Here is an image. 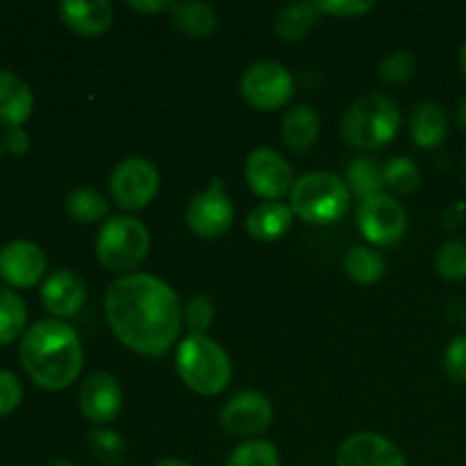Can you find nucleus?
Here are the masks:
<instances>
[{"instance_id": "f257e3e1", "label": "nucleus", "mask_w": 466, "mask_h": 466, "mask_svg": "<svg viewBox=\"0 0 466 466\" xmlns=\"http://www.w3.org/2000/svg\"><path fill=\"white\" fill-rule=\"evenodd\" d=\"M105 317L114 337L130 350L159 358L180 335V303L167 282L148 273H127L105 294Z\"/></svg>"}, {"instance_id": "f03ea898", "label": "nucleus", "mask_w": 466, "mask_h": 466, "mask_svg": "<svg viewBox=\"0 0 466 466\" xmlns=\"http://www.w3.org/2000/svg\"><path fill=\"white\" fill-rule=\"evenodd\" d=\"M23 369L41 390H66L80 376L85 353L77 332L57 319H44L27 328L18 346Z\"/></svg>"}, {"instance_id": "7ed1b4c3", "label": "nucleus", "mask_w": 466, "mask_h": 466, "mask_svg": "<svg viewBox=\"0 0 466 466\" xmlns=\"http://www.w3.org/2000/svg\"><path fill=\"white\" fill-rule=\"evenodd\" d=\"M400 130L399 105L385 94H367L355 100L341 118V137L360 150L385 148Z\"/></svg>"}, {"instance_id": "20e7f679", "label": "nucleus", "mask_w": 466, "mask_h": 466, "mask_svg": "<svg viewBox=\"0 0 466 466\" xmlns=\"http://www.w3.org/2000/svg\"><path fill=\"white\" fill-rule=\"evenodd\" d=\"M177 376L191 391L200 396H217L232 378V362L221 344L208 335H189L180 341L176 353Z\"/></svg>"}, {"instance_id": "39448f33", "label": "nucleus", "mask_w": 466, "mask_h": 466, "mask_svg": "<svg viewBox=\"0 0 466 466\" xmlns=\"http://www.w3.org/2000/svg\"><path fill=\"white\" fill-rule=\"evenodd\" d=\"M289 208L312 226L337 223L350 208V191L339 176L314 171L299 177L289 191Z\"/></svg>"}, {"instance_id": "423d86ee", "label": "nucleus", "mask_w": 466, "mask_h": 466, "mask_svg": "<svg viewBox=\"0 0 466 466\" xmlns=\"http://www.w3.org/2000/svg\"><path fill=\"white\" fill-rule=\"evenodd\" d=\"M150 248L148 228L132 217H112L103 223L96 239L100 264L114 273H127L139 267Z\"/></svg>"}, {"instance_id": "0eeeda50", "label": "nucleus", "mask_w": 466, "mask_h": 466, "mask_svg": "<svg viewBox=\"0 0 466 466\" xmlns=\"http://www.w3.org/2000/svg\"><path fill=\"white\" fill-rule=\"evenodd\" d=\"M159 191V171L144 157H127L116 164L109 176V194L114 203L127 212H137L153 203Z\"/></svg>"}, {"instance_id": "6e6552de", "label": "nucleus", "mask_w": 466, "mask_h": 466, "mask_svg": "<svg viewBox=\"0 0 466 466\" xmlns=\"http://www.w3.org/2000/svg\"><path fill=\"white\" fill-rule=\"evenodd\" d=\"M241 96L250 107L273 112L294 96V77L280 62H258L241 76Z\"/></svg>"}, {"instance_id": "1a4fd4ad", "label": "nucleus", "mask_w": 466, "mask_h": 466, "mask_svg": "<svg viewBox=\"0 0 466 466\" xmlns=\"http://www.w3.org/2000/svg\"><path fill=\"white\" fill-rule=\"evenodd\" d=\"M235 221V208L226 194L221 177H214L209 187L187 205V226L200 239H218L230 230Z\"/></svg>"}, {"instance_id": "9d476101", "label": "nucleus", "mask_w": 466, "mask_h": 466, "mask_svg": "<svg viewBox=\"0 0 466 466\" xmlns=\"http://www.w3.org/2000/svg\"><path fill=\"white\" fill-rule=\"evenodd\" d=\"M358 230L371 244L391 246L403 239L408 230V214L394 196H373L360 203Z\"/></svg>"}, {"instance_id": "9b49d317", "label": "nucleus", "mask_w": 466, "mask_h": 466, "mask_svg": "<svg viewBox=\"0 0 466 466\" xmlns=\"http://www.w3.org/2000/svg\"><path fill=\"white\" fill-rule=\"evenodd\" d=\"M246 182L262 198L278 200L294 187V171L280 153L258 148L246 157Z\"/></svg>"}, {"instance_id": "f8f14e48", "label": "nucleus", "mask_w": 466, "mask_h": 466, "mask_svg": "<svg viewBox=\"0 0 466 466\" xmlns=\"http://www.w3.org/2000/svg\"><path fill=\"white\" fill-rule=\"evenodd\" d=\"M273 421V405L259 391H239L221 410V426L235 437H255Z\"/></svg>"}, {"instance_id": "ddd939ff", "label": "nucleus", "mask_w": 466, "mask_h": 466, "mask_svg": "<svg viewBox=\"0 0 466 466\" xmlns=\"http://www.w3.org/2000/svg\"><path fill=\"white\" fill-rule=\"evenodd\" d=\"M48 259L36 244L25 239L9 241L0 248V278L9 287L30 289L44 278Z\"/></svg>"}, {"instance_id": "4468645a", "label": "nucleus", "mask_w": 466, "mask_h": 466, "mask_svg": "<svg viewBox=\"0 0 466 466\" xmlns=\"http://www.w3.org/2000/svg\"><path fill=\"white\" fill-rule=\"evenodd\" d=\"M337 466H408L399 446L376 432L350 435L337 451Z\"/></svg>"}, {"instance_id": "2eb2a0df", "label": "nucleus", "mask_w": 466, "mask_h": 466, "mask_svg": "<svg viewBox=\"0 0 466 466\" xmlns=\"http://www.w3.org/2000/svg\"><path fill=\"white\" fill-rule=\"evenodd\" d=\"M123 391L109 373H91L80 390V410L91 423H109L121 414Z\"/></svg>"}, {"instance_id": "dca6fc26", "label": "nucleus", "mask_w": 466, "mask_h": 466, "mask_svg": "<svg viewBox=\"0 0 466 466\" xmlns=\"http://www.w3.org/2000/svg\"><path fill=\"white\" fill-rule=\"evenodd\" d=\"M86 300V285L71 268H57L41 287V303L55 317H73Z\"/></svg>"}, {"instance_id": "f3484780", "label": "nucleus", "mask_w": 466, "mask_h": 466, "mask_svg": "<svg viewBox=\"0 0 466 466\" xmlns=\"http://www.w3.org/2000/svg\"><path fill=\"white\" fill-rule=\"evenodd\" d=\"M57 12L68 30L80 36H89V39L107 32L114 18V7L107 0H89V3L64 0L57 5Z\"/></svg>"}, {"instance_id": "a211bd4d", "label": "nucleus", "mask_w": 466, "mask_h": 466, "mask_svg": "<svg viewBox=\"0 0 466 466\" xmlns=\"http://www.w3.org/2000/svg\"><path fill=\"white\" fill-rule=\"evenodd\" d=\"M35 107V96L25 80L12 71L0 68V126L12 130L21 127L30 118Z\"/></svg>"}, {"instance_id": "6ab92c4d", "label": "nucleus", "mask_w": 466, "mask_h": 466, "mask_svg": "<svg viewBox=\"0 0 466 466\" xmlns=\"http://www.w3.org/2000/svg\"><path fill=\"white\" fill-rule=\"evenodd\" d=\"M291 221H294V212L289 205L280 200H264L248 212L246 230L255 241H276L287 235Z\"/></svg>"}, {"instance_id": "aec40b11", "label": "nucleus", "mask_w": 466, "mask_h": 466, "mask_svg": "<svg viewBox=\"0 0 466 466\" xmlns=\"http://www.w3.org/2000/svg\"><path fill=\"white\" fill-rule=\"evenodd\" d=\"M410 135L419 148H437L449 135V114L440 103L417 105L410 116Z\"/></svg>"}, {"instance_id": "412c9836", "label": "nucleus", "mask_w": 466, "mask_h": 466, "mask_svg": "<svg viewBox=\"0 0 466 466\" xmlns=\"http://www.w3.org/2000/svg\"><path fill=\"white\" fill-rule=\"evenodd\" d=\"M319 130H321V121H319L317 112L308 105L289 109L282 118V141L294 153H308L317 144Z\"/></svg>"}, {"instance_id": "4be33fe9", "label": "nucleus", "mask_w": 466, "mask_h": 466, "mask_svg": "<svg viewBox=\"0 0 466 466\" xmlns=\"http://www.w3.org/2000/svg\"><path fill=\"white\" fill-rule=\"evenodd\" d=\"M168 14H171V25L191 39L208 36L218 21L217 12L208 3H173Z\"/></svg>"}, {"instance_id": "5701e85b", "label": "nucleus", "mask_w": 466, "mask_h": 466, "mask_svg": "<svg viewBox=\"0 0 466 466\" xmlns=\"http://www.w3.org/2000/svg\"><path fill=\"white\" fill-rule=\"evenodd\" d=\"M346 187L362 200L380 196L385 189V164L371 157L353 159L346 171Z\"/></svg>"}, {"instance_id": "b1692460", "label": "nucleus", "mask_w": 466, "mask_h": 466, "mask_svg": "<svg viewBox=\"0 0 466 466\" xmlns=\"http://www.w3.org/2000/svg\"><path fill=\"white\" fill-rule=\"evenodd\" d=\"M317 3H300L282 7L273 18V32L282 41H300L317 23Z\"/></svg>"}, {"instance_id": "393cba45", "label": "nucleus", "mask_w": 466, "mask_h": 466, "mask_svg": "<svg viewBox=\"0 0 466 466\" xmlns=\"http://www.w3.org/2000/svg\"><path fill=\"white\" fill-rule=\"evenodd\" d=\"M66 205V212L73 221L77 223H96L100 218L107 217V198H105L100 191L91 189V187H80V189H73L71 194L64 200Z\"/></svg>"}, {"instance_id": "a878e982", "label": "nucleus", "mask_w": 466, "mask_h": 466, "mask_svg": "<svg viewBox=\"0 0 466 466\" xmlns=\"http://www.w3.org/2000/svg\"><path fill=\"white\" fill-rule=\"evenodd\" d=\"M27 323V308L16 291L0 287V346L12 344Z\"/></svg>"}, {"instance_id": "bb28decb", "label": "nucleus", "mask_w": 466, "mask_h": 466, "mask_svg": "<svg viewBox=\"0 0 466 466\" xmlns=\"http://www.w3.org/2000/svg\"><path fill=\"white\" fill-rule=\"evenodd\" d=\"M344 268L349 273L350 280L360 282V285H373L382 278L385 273V259L371 248H364V246H355L346 253L344 258Z\"/></svg>"}, {"instance_id": "cd10ccee", "label": "nucleus", "mask_w": 466, "mask_h": 466, "mask_svg": "<svg viewBox=\"0 0 466 466\" xmlns=\"http://www.w3.org/2000/svg\"><path fill=\"white\" fill-rule=\"evenodd\" d=\"M421 185V173L410 157H391L385 164V187L396 194H412Z\"/></svg>"}, {"instance_id": "c85d7f7f", "label": "nucleus", "mask_w": 466, "mask_h": 466, "mask_svg": "<svg viewBox=\"0 0 466 466\" xmlns=\"http://www.w3.org/2000/svg\"><path fill=\"white\" fill-rule=\"evenodd\" d=\"M226 466H280V458L271 441L253 440L237 446Z\"/></svg>"}, {"instance_id": "c756f323", "label": "nucleus", "mask_w": 466, "mask_h": 466, "mask_svg": "<svg viewBox=\"0 0 466 466\" xmlns=\"http://www.w3.org/2000/svg\"><path fill=\"white\" fill-rule=\"evenodd\" d=\"M435 268L446 280H466V241L451 239L440 248Z\"/></svg>"}, {"instance_id": "7c9ffc66", "label": "nucleus", "mask_w": 466, "mask_h": 466, "mask_svg": "<svg viewBox=\"0 0 466 466\" xmlns=\"http://www.w3.org/2000/svg\"><path fill=\"white\" fill-rule=\"evenodd\" d=\"M378 73L387 85H405L417 73V59L408 50H399V53H391L382 59Z\"/></svg>"}, {"instance_id": "2f4dec72", "label": "nucleus", "mask_w": 466, "mask_h": 466, "mask_svg": "<svg viewBox=\"0 0 466 466\" xmlns=\"http://www.w3.org/2000/svg\"><path fill=\"white\" fill-rule=\"evenodd\" d=\"M86 444L94 451L96 458L103 462H118L126 455V444L118 437V432L109 431V428H96L86 435Z\"/></svg>"}, {"instance_id": "473e14b6", "label": "nucleus", "mask_w": 466, "mask_h": 466, "mask_svg": "<svg viewBox=\"0 0 466 466\" xmlns=\"http://www.w3.org/2000/svg\"><path fill=\"white\" fill-rule=\"evenodd\" d=\"M182 321L191 335H205L214 321V303L208 296H194L182 309Z\"/></svg>"}, {"instance_id": "72a5a7b5", "label": "nucleus", "mask_w": 466, "mask_h": 466, "mask_svg": "<svg viewBox=\"0 0 466 466\" xmlns=\"http://www.w3.org/2000/svg\"><path fill=\"white\" fill-rule=\"evenodd\" d=\"M444 371L446 378L455 385L466 382V335H458L449 344L444 355Z\"/></svg>"}, {"instance_id": "f704fd0d", "label": "nucleus", "mask_w": 466, "mask_h": 466, "mask_svg": "<svg viewBox=\"0 0 466 466\" xmlns=\"http://www.w3.org/2000/svg\"><path fill=\"white\" fill-rule=\"evenodd\" d=\"M23 387L14 373L0 371V417H7L21 405Z\"/></svg>"}, {"instance_id": "c9c22d12", "label": "nucleus", "mask_w": 466, "mask_h": 466, "mask_svg": "<svg viewBox=\"0 0 466 466\" xmlns=\"http://www.w3.org/2000/svg\"><path fill=\"white\" fill-rule=\"evenodd\" d=\"M376 7V3H371V0H332V3H317V9L319 12H326V14H332V16H344V18H350V16H362V14L371 12V9Z\"/></svg>"}, {"instance_id": "e433bc0d", "label": "nucleus", "mask_w": 466, "mask_h": 466, "mask_svg": "<svg viewBox=\"0 0 466 466\" xmlns=\"http://www.w3.org/2000/svg\"><path fill=\"white\" fill-rule=\"evenodd\" d=\"M3 141H5V148H7L12 155H23L27 153V148H30V135H27L23 127H12V130H7V135L3 137Z\"/></svg>"}, {"instance_id": "4c0bfd02", "label": "nucleus", "mask_w": 466, "mask_h": 466, "mask_svg": "<svg viewBox=\"0 0 466 466\" xmlns=\"http://www.w3.org/2000/svg\"><path fill=\"white\" fill-rule=\"evenodd\" d=\"M127 7H132L135 12H141V14H157V12H171L173 3L171 0H144V3L132 0V3H127Z\"/></svg>"}, {"instance_id": "58836bf2", "label": "nucleus", "mask_w": 466, "mask_h": 466, "mask_svg": "<svg viewBox=\"0 0 466 466\" xmlns=\"http://www.w3.org/2000/svg\"><path fill=\"white\" fill-rule=\"evenodd\" d=\"M455 118H458V126L466 132V98L458 105V112H455Z\"/></svg>"}, {"instance_id": "ea45409f", "label": "nucleus", "mask_w": 466, "mask_h": 466, "mask_svg": "<svg viewBox=\"0 0 466 466\" xmlns=\"http://www.w3.org/2000/svg\"><path fill=\"white\" fill-rule=\"evenodd\" d=\"M155 466H189L187 462H182V460H176V458H168V460H159Z\"/></svg>"}, {"instance_id": "a19ab883", "label": "nucleus", "mask_w": 466, "mask_h": 466, "mask_svg": "<svg viewBox=\"0 0 466 466\" xmlns=\"http://www.w3.org/2000/svg\"><path fill=\"white\" fill-rule=\"evenodd\" d=\"M460 68H462V73L466 77V41L462 44V50H460Z\"/></svg>"}, {"instance_id": "79ce46f5", "label": "nucleus", "mask_w": 466, "mask_h": 466, "mask_svg": "<svg viewBox=\"0 0 466 466\" xmlns=\"http://www.w3.org/2000/svg\"><path fill=\"white\" fill-rule=\"evenodd\" d=\"M48 466H76V464L68 462V460H55V462H50Z\"/></svg>"}, {"instance_id": "37998d69", "label": "nucleus", "mask_w": 466, "mask_h": 466, "mask_svg": "<svg viewBox=\"0 0 466 466\" xmlns=\"http://www.w3.org/2000/svg\"><path fill=\"white\" fill-rule=\"evenodd\" d=\"M3 150H5V141L0 139V155H3Z\"/></svg>"}]
</instances>
